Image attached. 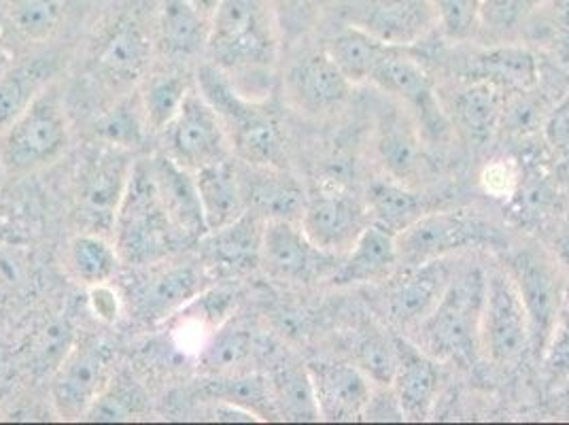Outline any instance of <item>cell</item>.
Here are the masks:
<instances>
[{"label":"cell","mask_w":569,"mask_h":425,"mask_svg":"<svg viewBox=\"0 0 569 425\" xmlns=\"http://www.w3.org/2000/svg\"><path fill=\"white\" fill-rule=\"evenodd\" d=\"M281 30L270 0H223L211 20L209 62L249 98H268Z\"/></svg>","instance_id":"cell-1"},{"label":"cell","mask_w":569,"mask_h":425,"mask_svg":"<svg viewBox=\"0 0 569 425\" xmlns=\"http://www.w3.org/2000/svg\"><path fill=\"white\" fill-rule=\"evenodd\" d=\"M196 86L211 102L221 119L232 156L238 162L270 168H289L283 123L279 113L268 105V98H249L204 62L196 72Z\"/></svg>","instance_id":"cell-2"},{"label":"cell","mask_w":569,"mask_h":425,"mask_svg":"<svg viewBox=\"0 0 569 425\" xmlns=\"http://www.w3.org/2000/svg\"><path fill=\"white\" fill-rule=\"evenodd\" d=\"M487 270L470 266L452 275L438 307L408 338L438 362L475 366L480 352V317Z\"/></svg>","instance_id":"cell-3"},{"label":"cell","mask_w":569,"mask_h":425,"mask_svg":"<svg viewBox=\"0 0 569 425\" xmlns=\"http://www.w3.org/2000/svg\"><path fill=\"white\" fill-rule=\"evenodd\" d=\"M113 243L119 260L130 268L174 258L190 245L168 215L149 160L134 162L116 219Z\"/></svg>","instance_id":"cell-4"},{"label":"cell","mask_w":569,"mask_h":425,"mask_svg":"<svg viewBox=\"0 0 569 425\" xmlns=\"http://www.w3.org/2000/svg\"><path fill=\"white\" fill-rule=\"evenodd\" d=\"M134 158L130 149L98 141L79 160L72 188V212L79 233H92L113 240L121 200L132 177Z\"/></svg>","instance_id":"cell-5"},{"label":"cell","mask_w":569,"mask_h":425,"mask_svg":"<svg viewBox=\"0 0 569 425\" xmlns=\"http://www.w3.org/2000/svg\"><path fill=\"white\" fill-rule=\"evenodd\" d=\"M71 145V123L56 88H46L20 118L0 132V162L11 175L37 172Z\"/></svg>","instance_id":"cell-6"},{"label":"cell","mask_w":569,"mask_h":425,"mask_svg":"<svg viewBox=\"0 0 569 425\" xmlns=\"http://www.w3.org/2000/svg\"><path fill=\"white\" fill-rule=\"evenodd\" d=\"M498 243V228L475 211H427L396 237L402 266L445 260L466 249L493 247Z\"/></svg>","instance_id":"cell-7"},{"label":"cell","mask_w":569,"mask_h":425,"mask_svg":"<svg viewBox=\"0 0 569 425\" xmlns=\"http://www.w3.org/2000/svg\"><path fill=\"white\" fill-rule=\"evenodd\" d=\"M153 48V28L137 7H128L98 30L90 49V69L109 88H132L149 71Z\"/></svg>","instance_id":"cell-8"},{"label":"cell","mask_w":569,"mask_h":425,"mask_svg":"<svg viewBox=\"0 0 569 425\" xmlns=\"http://www.w3.org/2000/svg\"><path fill=\"white\" fill-rule=\"evenodd\" d=\"M211 273L202 261H156L134 266L123 291V305L134 310L142 322L156 324L177 315L193 298L207 291Z\"/></svg>","instance_id":"cell-9"},{"label":"cell","mask_w":569,"mask_h":425,"mask_svg":"<svg viewBox=\"0 0 569 425\" xmlns=\"http://www.w3.org/2000/svg\"><path fill=\"white\" fill-rule=\"evenodd\" d=\"M116 375V352L98 336L72 343L51 378V402L58 417L86 419Z\"/></svg>","instance_id":"cell-10"},{"label":"cell","mask_w":569,"mask_h":425,"mask_svg":"<svg viewBox=\"0 0 569 425\" xmlns=\"http://www.w3.org/2000/svg\"><path fill=\"white\" fill-rule=\"evenodd\" d=\"M531 349L529 317L506 268L487 273L480 317V352L499 368H512Z\"/></svg>","instance_id":"cell-11"},{"label":"cell","mask_w":569,"mask_h":425,"mask_svg":"<svg viewBox=\"0 0 569 425\" xmlns=\"http://www.w3.org/2000/svg\"><path fill=\"white\" fill-rule=\"evenodd\" d=\"M370 83H375L385 95L402 100L423 141L447 142L451 139V118L442 109L426 67L410 56L408 49H393L372 72Z\"/></svg>","instance_id":"cell-12"},{"label":"cell","mask_w":569,"mask_h":425,"mask_svg":"<svg viewBox=\"0 0 569 425\" xmlns=\"http://www.w3.org/2000/svg\"><path fill=\"white\" fill-rule=\"evenodd\" d=\"M160 135L162 154L190 172L234 158L221 119L198 86L191 88L179 113Z\"/></svg>","instance_id":"cell-13"},{"label":"cell","mask_w":569,"mask_h":425,"mask_svg":"<svg viewBox=\"0 0 569 425\" xmlns=\"http://www.w3.org/2000/svg\"><path fill=\"white\" fill-rule=\"evenodd\" d=\"M300 226L321 249L345 256L370 226L366 200L338 179H323L310 189Z\"/></svg>","instance_id":"cell-14"},{"label":"cell","mask_w":569,"mask_h":425,"mask_svg":"<svg viewBox=\"0 0 569 425\" xmlns=\"http://www.w3.org/2000/svg\"><path fill=\"white\" fill-rule=\"evenodd\" d=\"M342 256L315 245L300 221H266L261 235L260 266L268 277L284 284L332 281Z\"/></svg>","instance_id":"cell-15"},{"label":"cell","mask_w":569,"mask_h":425,"mask_svg":"<svg viewBox=\"0 0 569 425\" xmlns=\"http://www.w3.org/2000/svg\"><path fill=\"white\" fill-rule=\"evenodd\" d=\"M559 264L533 247H522L510 254L506 270L521 294L529 317L531 349L545 354L557 317L563 307V287Z\"/></svg>","instance_id":"cell-16"},{"label":"cell","mask_w":569,"mask_h":425,"mask_svg":"<svg viewBox=\"0 0 569 425\" xmlns=\"http://www.w3.org/2000/svg\"><path fill=\"white\" fill-rule=\"evenodd\" d=\"M340 20L380 43L410 49L438 28V11L433 0H345Z\"/></svg>","instance_id":"cell-17"},{"label":"cell","mask_w":569,"mask_h":425,"mask_svg":"<svg viewBox=\"0 0 569 425\" xmlns=\"http://www.w3.org/2000/svg\"><path fill=\"white\" fill-rule=\"evenodd\" d=\"M455 273L451 258L427 261L421 266H400L380 291L382 313L389 326L403 336H410L438 307Z\"/></svg>","instance_id":"cell-18"},{"label":"cell","mask_w":569,"mask_h":425,"mask_svg":"<svg viewBox=\"0 0 569 425\" xmlns=\"http://www.w3.org/2000/svg\"><path fill=\"white\" fill-rule=\"evenodd\" d=\"M353 83L323 49L302 53L283 77L287 105L309 119L332 118L351 98Z\"/></svg>","instance_id":"cell-19"},{"label":"cell","mask_w":569,"mask_h":425,"mask_svg":"<svg viewBox=\"0 0 569 425\" xmlns=\"http://www.w3.org/2000/svg\"><path fill=\"white\" fill-rule=\"evenodd\" d=\"M309 375L321 419L359 422L366 417L375 383L353 362H310Z\"/></svg>","instance_id":"cell-20"},{"label":"cell","mask_w":569,"mask_h":425,"mask_svg":"<svg viewBox=\"0 0 569 425\" xmlns=\"http://www.w3.org/2000/svg\"><path fill=\"white\" fill-rule=\"evenodd\" d=\"M244 209L263 221H300L309 191L289 168L237 166Z\"/></svg>","instance_id":"cell-21"},{"label":"cell","mask_w":569,"mask_h":425,"mask_svg":"<svg viewBox=\"0 0 569 425\" xmlns=\"http://www.w3.org/2000/svg\"><path fill=\"white\" fill-rule=\"evenodd\" d=\"M279 355L281 352L251 324L226 319L200 349L198 364L209 377L234 375L258 370L261 362L268 366Z\"/></svg>","instance_id":"cell-22"},{"label":"cell","mask_w":569,"mask_h":425,"mask_svg":"<svg viewBox=\"0 0 569 425\" xmlns=\"http://www.w3.org/2000/svg\"><path fill=\"white\" fill-rule=\"evenodd\" d=\"M396 352L398 366L389 385L391 394L406 422H426L433 413L440 392V362L403 334H396Z\"/></svg>","instance_id":"cell-23"},{"label":"cell","mask_w":569,"mask_h":425,"mask_svg":"<svg viewBox=\"0 0 569 425\" xmlns=\"http://www.w3.org/2000/svg\"><path fill=\"white\" fill-rule=\"evenodd\" d=\"M423 142L408 111L402 113V109H385L380 113L375 147L387 177L402 181L410 188H419L427 170Z\"/></svg>","instance_id":"cell-24"},{"label":"cell","mask_w":569,"mask_h":425,"mask_svg":"<svg viewBox=\"0 0 569 425\" xmlns=\"http://www.w3.org/2000/svg\"><path fill=\"white\" fill-rule=\"evenodd\" d=\"M263 219L251 211L240 215L230 226L207 233L198 240L202 264L211 275L238 277L260 268Z\"/></svg>","instance_id":"cell-25"},{"label":"cell","mask_w":569,"mask_h":425,"mask_svg":"<svg viewBox=\"0 0 569 425\" xmlns=\"http://www.w3.org/2000/svg\"><path fill=\"white\" fill-rule=\"evenodd\" d=\"M506 95L503 88L491 81L472 79L452 100V128H457L476 151L496 141L503 121Z\"/></svg>","instance_id":"cell-26"},{"label":"cell","mask_w":569,"mask_h":425,"mask_svg":"<svg viewBox=\"0 0 569 425\" xmlns=\"http://www.w3.org/2000/svg\"><path fill=\"white\" fill-rule=\"evenodd\" d=\"M400 266L396 237L370 224L357 238L356 245L342 256L332 284L336 287L385 284L400 270Z\"/></svg>","instance_id":"cell-27"},{"label":"cell","mask_w":569,"mask_h":425,"mask_svg":"<svg viewBox=\"0 0 569 425\" xmlns=\"http://www.w3.org/2000/svg\"><path fill=\"white\" fill-rule=\"evenodd\" d=\"M149 162L174 228L188 243H198L209 230L204 224L193 172L174 165L167 154H158L149 158Z\"/></svg>","instance_id":"cell-28"},{"label":"cell","mask_w":569,"mask_h":425,"mask_svg":"<svg viewBox=\"0 0 569 425\" xmlns=\"http://www.w3.org/2000/svg\"><path fill=\"white\" fill-rule=\"evenodd\" d=\"M211 20L191 9L186 0H162L156 20V48L168 60H191L207 51Z\"/></svg>","instance_id":"cell-29"},{"label":"cell","mask_w":569,"mask_h":425,"mask_svg":"<svg viewBox=\"0 0 569 425\" xmlns=\"http://www.w3.org/2000/svg\"><path fill=\"white\" fill-rule=\"evenodd\" d=\"M472 77L491 81L506 92H529L538 90L542 69L531 49L517 43H496L475 53Z\"/></svg>","instance_id":"cell-30"},{"label":"cell","mask_w":569,"mask_h":425,"mask_svg":"<svg viewBox=\"0 0 569 425\" xmlns=\"http://www.w3.org/2000/svg\"><path fill=\"white\" fill-rule=\"evenodd\" d=\"M193 181L209 233L230 226L247 212L234 158L196 170Z\"/></svg>","instance_id":"cell-31"},{"label":"cell","mask_w":569,"mask_h":425,"mask_svg":"<svg viewBox=\"0 0 569 425\" xmlns=\"http://www.w3.org/2000/svg\"><path fill=\"white\" fill-rule=\"evenodd\" d=\"M366 207L370 224L398 237L419 217L429 211L427 198L417 188H410L391 177H377L366 191Z\"/></svg>","instance_id":"cell-32"},{"label":"cell","mask_w":569,"mask_h":425,"mask_svg":"<svg viewBox=\"0 0 569 425\" xmlns=\"http://www.w3.org/2000/svg\"><path fill=\"white\" fill-rule=\"evenodd\" d=\"M200 396L207 398L204 402L237 406L258 422H279L268 373L247 370L234 375H213L202 385Z\"/></svg>","instance_id":"cell-33"},{"label":"cell","mask_w":569,"mask_h":425,"mask_svg":"<svg viewBox=\"0 0 569 425\" xmlns=\"http://www.w3.org/2000/svg\"><path fill=\"white\" fill-rule=\"evenodd\" d=\"M279 422H319L309 366L279 355L268 370Z\"/></svg>","instance_id":"cell-34"},{"label":"cell","mask_w":569,"mask_h":425,"mask_svg":"<svg viewBox=\"0 0 569 425\" xmlns=\"http://www.w3.org/2000/svg\"><path fill=\"white\" fill-rule=\"evenodd\" d=\"M503 207L521 228L529 230H546L548 224L566 209L559 186L550 181L542 166L522 168L521 186Z\"/></svg>","instance_id":"cell-35"},{"label":"cell","mask_w":569,"mask_h":425,"mask_svg":"<svg viewBox=\"0 0 569 425\" xmlns=\"http://www.w3.org/2000/svg\"><path fill=\"white\" fill-rule=\"evenodd\" d=\"M323 48L353 86L370 81L380 62L396 49L345 22L328 37Z\"/></svg>","instance_id":"cell-36"},{"label":"cell","mask_w":569,"mask_h":425,"mask_svg":"<svg viewBox=\"0 0 569 425\" xmlns=\"http://www.w3.org/2000/svg\"><path fill=\"white\" fill-rule=\"evenodd\" d=\"M67 264L72 277L86 287L111 284L119 273V254L111 238L79 233L72 237L67 251Z\"/></svg>","instance_id":"cell-37"},{"label":"cell","mask_w":569,"mask_h":425,"mask_svg":"<svg viewBox=\"0 0 569 425\" xmlns=\"http://www.w3.org/2000/svg\"><path fill=\"white\" fill-rule=\"evenodd\" d=\"M51 62L34 60L9 67L0 75V132L11 126L48 88Z\"/></svg>","instance_id":"cell-38"},{"label":"cell","mask_w":569,"mask_h":425,"mask_svg":"<svg viewBox=\"0 0 569 425\" xmlns=\"http://www.w3.org/2000/svg\"><path fill=\"white\" fill-rule=\"evenodd\" d=\"M74 0H7V18L26 41H49L69 20Z\"/></svg>","instance_id":"cell-39"},{"label":"cell","mask_w":569,"mask_h":425,"mask_svg":"<svg viewBox=\"0 0 569 425\" xmlns=\"http://www.w3.org/2000/svg\"><path fill=\"white\" fill-rule=\"evenodd\" d=\"M351 347V362L357 368L363 370L375 385L389 387L398 366L396 334H387L375 324H366L361 330L353 332Z\"/></svg>","instance_id":"cell-40"},{"label":"cell","mask_w":569,"mask_h":425,"mask_svg":"<svg viewBox=\"0 0 569 425\" xmlns=\"http://www.w3.org/2000/svg\"><path fill=\"white\" fill-rule=\"evenodd\" d=\"M196 83L183 72L156 75L142 90L141 102L149 132L160 135L179 113L186 96Z\"/></svg>","instance_id":"cell-41"},{"label":"cell","mask_w":569,"mask_h":425,"mask_svg":"<svg viewBox=\"0 0 569 425\" xmlns=\"http://www.w3.org/2000/svg\"><path fill=\"white\" fill-rule=\"evenodd\" d=\"M98 139L123 149H137L149 135L147 118L142 111L141 95H128L118 100L102 118L98 119Z\"/></svg>","instance_id":"cell-42"},{"label":"cell","mask_w":569,"mask_h":425,"mask_svg":"<svg viewBox=\"0 0 569 425\" xmlns=\"http://www.w3.org/2000/svg\"><path fill=\"white\" fill-rule=\"evenodd\" d=\"M147 413V396L139 383L126 375H113L102 396L94 402L86 419L92 422H130Z\"/></svg>","instance_id":"cell-43"},{"label":"cell","mask_w":569,"mask_h":425,"mask_svg":"<svg viewBox=\"0 0 569 425\" xmlns=\"http://www.w3.org/2000/svg\"><path fill=\"white\" fill-rule=\"evenodd\" d=\"M540 7V0H480V32L501 39L525 24Z\"/></svg>","instance_id":"cell-44"},{"label":"cell","mask_w":569,"mask_h":425,"mask_svg":"<svg viewBox=\"0 0 569 425\" xmlns=\"http://www.w3.org/2000/svg\"><path fill=\"white\" fill-rule=\"evenodd\" d=\"M438 28L452 43H466L480 32V0H433Z\"/></svg>","instance_id":"cell-45"},{"label":"cell","mask_w":569,"mask_h":425,"mask_svg":"<svg viewBox=\"0 0 569 425\" xmlns=\"http://www.w3.org/2000/svg\"><path fill=\"white\" fill-rule=\"evenodd\" d=\"M283 39H300L321 22L333 0H270Z\"/></svg>","instance_id":"cell-46"},{"label":"cell","mask_w":569,"mask_h":425,"mask_svg":"<svg viewBox=\"0 0 569 425\" xmlns=\"http://www.w3.org/2000/svg\"><path fill=\"white\" fill-rule=\"evenodd\" d=\"M34 277V258L26 245H0V298H11L28 289Z\"/></svg>","instance_id":"cell-47"},{"label":"cell","mask_w":569,"mask_h":425,"mask_svg":"<svg viewBox=\"0 0 569 425\" xmlns=\"http://www.w3.org/2000/svg\"><path fill=\"white\" fill-rule=\"evenodd\" d=\"M542 100L536 98V90L529 92H508L506 95V109H503V121L501 130L517 135V137H527L536 132L538 128L542 130L546 111H542Z\"/></svg>","instance_id":"cell-48"},{"label":"cell","mask_w":569,"mask_h":425,"mask_svg":"<svg viewBox=\"0 0 569 425\" xmlns=\"http://www.w3.org/2000/svg\"><path fill=\"white\" fill-rule=\"evenodd\" d=\"M522 165L515 158H493L482 166L478 184L482 191L498 200L501 205H508L510 198L517 194L521 186Z\"/></svg>","instance_id":"cell-49"},{"label":"cell","mask_w":569,"mask_h":425,"mask_svg":"<svg viewBox=\"0 0 569 425\" xmlns=\"http://www.w3.org/2000/svg\"><path fill=\"white\" fill-rule=\"evenodd\" d=\"M546 373L552 380H569V305L561 307L545 349Z\"/></svg>","instance_id":"cell-50"},{"label":"cell","mask_w":569,"mask_h":425,"mask_svg":"<svg viewBox=\"0 0 569 425\" xmlns=\"http://www.w3.org/2000/svg\"><path fill=\"white\" fill-rule=\"evenodd\" d=\"M542 137H545L546 147L555 156L569 160V88L546 111Z\"/></svg>","instance_id":"cell-51"},{"label":"cell","mask_w":569,"mask_h":425,"mask_svg":"<svg viewBox=\"0 0 569 425\" xmlns=\"http://www.w3.org/2000/svg\"><path fill=\"white\" fill-rule=\"evenodd\" d=\"M88 296H90V308L96 317L102 324H116L121 315L123 305V296L111 284L94 285L88 287Z\"/></svg>","instance_id":"cell-52"},{"label":"cell","mask_w":569,"mask_h":425,"mask_svg":"<svg viewBox=\"0 0 569 425\" xmlns=\"http://www.w3.org/2000/svg\"><path fill=\"white\" fill-rule=\"evenodd\" d=\"M548 233V249L552 258L563 268H569V209L559 212L546 228Z\"/></svg>","instance_id":"cell-53"},{"label":"cell","mask_w":569,"mask_h":425,"mask_svg":"<svg viewBox=\"0 0 569 425\" xmlns=\"http://www.w3.org/2000/svg\"><path fill=\"white\" fill-rule=\"evenodd\" d=\"M555 49L569 65V0H563L555 18Z\"/></svg>","instance_id":"cell-54"},{"label":"cell","mask_w":569,"mask_h":425,"mask_svg":"<svg viewBox=\"0 0 569 425\" xmlns=\"http://www.w3.org/2000/svg\"><path fill=\"white\" fill-rule=\"evenodd\" d=\"M191 9H196L200 16H204L207 20H213L217 9L221 7L223 0H186Z\"/></svg>","instance_id":"cell-55"},{"label":"cell","mask_w":569,"mask_h":425,"mask_svg":"<svg viewBox=\"0 0 569 425\" xmlns=\"http://www.w3.org/2000/svg\"><path fill=\"white\" fill-rule=\"evenodd\" d=\"M11 67V56H9V51L4 49V46L0 43V75L7 71Z\"/></svg>","instance_id":"cell-56"},{"label":"cell","mask_w":569,"mask_h":425,"mask_svg":"<svg viewBox=\"0 0 569 425\" xmlns=\"http://www.w3.org/2000/svg\"><path fill=\"white\" fill-rule=\"evenodd\" d=\"M563 305H569V281L563 287Z\"/></svg>","instance_id":"cell-57"},{"label":"cell","mask_w":569,"mask_h":425,"mask_svg":"<svg viewBox=\"0 0 569 425\" xmlns=\"http://www.w3.org/2000/svg\"><path fill=\"white\" fill-rule=\"evenodd\" d=\"M0 172H2V162H0Z\"/></svg>","instance_id":"cell-58"}]
</instances>
